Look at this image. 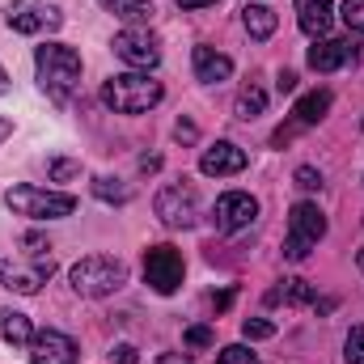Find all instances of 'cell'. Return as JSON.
I'll return each mask as SVG.
<instances>
[{
	"label": "cell",
	"instance_id": "cell-25",
	"mask_svg": "<svg viewBox=\"0 0 364 364\" xmlns=\"http://www.w3.org/2000/svg\"><path fill=\"white\" fill-rule=\"evenodd\" d=\"M81 174V161H73V157H55L51 166H47V178L51 182H68Z\"/></svg>",
	"mask_w": 364,
	"mask_h": 364
},
{
	"label": "cell",
	"instance_id": "cell-35",
	"mask_svg": "<svg viewBox=\"0 0 364 364\" xmlns=\"http://www.w3.org/2000/svg\"><path fill=\"white\" fill-rule=\"evenodd\" d=\"M212 305H216V309H229V305H233V288H225L220 296H212Z\"/></svg>",
	"mask_w": 364,
	"mask_h": 364
},
{
	"label": "cell",
	"instance_id": "cell-9",
	"mask_svg": "<svg viewBox=\"0 0 364 364\" xmlns=\"http://www.w3.org/2000/svg\"><path fill=\"white\" fill-rule=\"evenodd\" d=\"M55 272L51 255H34V263H17V259H0V284L9 292H21V296H34Z\"/></svg>",
	"mask_w": 364,
	"mask_h": 364
},
{
	"label": "cell",
	"instance_id": "cell-31",
	"mask_svg": "<svg viewBox=\"0 0 364 364\" xmlns=\"http://www.w3.org/2000/svg\"><path fill=\"white\" fill-rule=\"evenodd\" d=\"M110 364H140V352H136L132 343H119V348L110 352Z\"/></svg>",
	"mask_w": 364,
	"mask_h": 364
},
{
	"label": "cell",
	"instance_id": "cell-20",
	"mask_svg": "<svg viewBox=\"0 0 364 364\" xmlns=\"http://www.w3.org/2000/svg\"><path fill=\"white\" fill-rule=\"evenodd\" d=\"M102 9L106 13H114L119 21H127V26H149L153 21V0H102Z\"/></svg>",
	"mask_w": 364,
	"mask_h": 364
},
{
	"label": "cell",
	"instance_id": "cell-15",
	"mask_svg": "<svg viewBox=\"0 0 364 364\" xmlns=\"http://www.w3.org/2000/svg\"><path fill=\"white\" fill-rule=\"evenodd\" d=\"M191 68H195V81H203V85H220L233 77V60L220 55L216 47H203V43L191 51Z\"/></svg>",
	"mask_w": 364,
	"mask_h": 364
},
{
	"label": "cell",
	"instance_id": "cell-24",
	"mask_svg": "<svg viewBox=\"0 0 364 364\" xmlns=\"http://www.w3.org/2000/svg\"><path fill=\"white\" fill-rule=\"evenodd\" d=\"M272 335H275V322H267V318H246L242 322V339H250V343L272 339Z\"/></svg>",
	"mask_w": 364,
	"mask_h": 364
},
{
	"label": "cell",
	"instance_id": "cell-33",
	"mask_svg": "<svg viewBox=\"0 0 364 364\" xmlns=\"http://www.w3.org/2000/svg\"><path fill=\"white\" fill-rule=\"evenodd\" d=\"M174 136H178V140H186V144H195V140H199V127H195V123H186V119H178Z\"/></svg>",
	"mask_w": 364,
	"mask_h": 364
},
{
	"label": "cell",
	"instance_id": "cell-14",
	"mask_svg": "<svg viewBox=\"0 0 364 364\" xmlns=\"http://www.w3.org/2000/svg\"><path fill=\"white\" fill-rule=\"evenodd\" d=\"M309 68L314 73H339L343 64H352L356 60V47L352 43H343V38H318L314 47H309Z\"/></svg>",
	"mask_w": 364,
	"mask_h": 364
},
{
	"label": "cell",
	"instance_id": "cell-34",
	"mask_svg": "<svg viewBox=\"0 0 364 364\" xmlns=\"http://www.w3.org/2000/svg\"><path fill=\"white\" fill-rule=\"evenodd\" d=\"M275 90L292 93V90H296V73H288V68H284V73H279V81H275Z\"/></svg>",
	"mask_w": 364,
	"mask_h": 364
},
{
	"label": "cell",
	"instance_id": "cell-41",
	"mask_svg": "<svg viewBox=\"0 0 364 364\" xmlns=\"http://www.w3.org/2000/svg\"><path fill=\"white\" fill-rule=\"evenodd\" d=\"M356 263H360V272H364V250H360V255H356Z\"/></svg>",
	"mask_w": 364,
	"mask_h": 364
},
{
	"label": "cell",
	"instance_id": "cell-36",
	"mask_svg": "<svg viewBox=\"0 0 364 364\" xmlns=\"http://www.w3.org/2000/svg\"><path fill=\"white\" fill-rule=\"evenodd\" d=\"M140 170H161V157L153 153V157H140Z\"/></svg>",
	"mask_w": 364,
	"mask_h": 364
},
{
	"label": "cell",
	"instance_id": "cell-18",
	"mask_svg": "<svg viewBox=\"0 0 364 364\" xmlns=\"http://www.w3.org/2000/svg\"><path fill=\"white\" fill-rule=\"evenodd\" d=\"M0 339H4L9 348H30V339H34L30 318L17 314V309H0Z\"/></svg>",
	"mask_w": 364,
	"mask_h": 364
},
{
	"label": "cell",
	"instance_id": "cell-6",
	"mask_svg": "<svg viewBox=\"0 0 364 364\" xmlns=\"http://www.w3.org/2000/svg\"><path fill=\"white\" fill-rule=\"evenodd\" d=\"M153 208H157L161 225H170V229H195V220H199V195H195L191 182H170V186H161Z\"/></svg>",
	"mask_w": 364,
	"mask_h": 364
},
{
	"label": "cell",
	"instance_id": "cell-7",
	"mask_svg": "<svg viewBox=\"0 0 364 364\" xmlns=\"http://www.w3.org/2000/svg\"><path fill=\"white\" fill-rule=\"evenodd\" d=\"M4 26L17 34H43V30H60L64 13L47 0H9L4 9Z\"/></svg>",
	"mask_w": 364,
	"mask_h": 364
},
{
	"label": "cell",
	"instance_id": "cell-38",
	"mask_svg": "<svg viewBox=\"0 0 364 364\" xmlns=\"http://www.w3.org/2000/svg\"><path fill=\"white\" fill-rule=\"evenodd\" d=\"M9 136H13V123H9V119H0V144H4Z\"/></svg>",
	"mask_w": 364,
	"mask_h": 364
},
{
	"label": "cell",
	"instance_id": "cell-11",
	"mask_svg": "<svg viewBox=\"0 0 364 364\" xmlns=\"http://www.w3.org/2000/svg\"><path fill=\"white\" fill-rule=\"evenodd\" d=\"M114 55H119L123 64H132L136 73H149V68H157L161 47H157V38H153L149 30L127 26V30H119V34H114Z\"/></svg>",
	"mask_w": 364,
	"mask_h": 364
},
{
	"label": "cell",
	"instance_id": "cell-1",
	"mask_svg": "<svg viewBox=\"0 0 364 364\" xmlns=\"http://www.w3.org/2000/svg\"><path fill=\"white\" fill-rule=\"evenodd\" d=\"M34 73H38L43 93L64 106L73 93L81 90V51H73L64 43H43L34 51Z\"/></svg>",
	"mask_w": 364,
	"mask_h": 364
},
{
	"label": "cell",
	"instance_id": "cell-8",
	"mask_svg": "<svg viewBox=\"0 0 364 364\" xmlns=\"http://www.w3.org/2000/svg\"><path fill=\"white\" fill-rule=\"evenodd\" d=\"M182 255L174 246H149L144 250V284L153 288V292H161V296H170V292H178L182 284Z\"/></svg>",
	"mask_w": 364,
	"mask_h": 364
},
{
	"label": "cell",
	"instance_id": "cell-4",
	"mask_svg": "<svg viewBox=\"0 0 364 364\" xmlns=\"http://www.w3.org/2000/svg\"><path fill=\"white\" fill-rule=\"evenodd\" d=\"M4 203L17 212V216H30V220H64L77 212V195L68 191H47V186H9L4 191Z\"/></svg>",
	"mask_w": 364,
	"mask_h": 364
},
{
	"label": "cell",
	"instance_id": "cell-10",
	"mask_svg": "<svg viewBox=\"0 0 364 364\" xmlns=\"http://www.w3.org/2000/svg\"><path fill=\"white\" fill-rule=\"evenodd\" d=\"M255 216H259V199L250 191H225L212 208V225L220 233H242L255 225Z\"/></svg>",
	"mask_w": 364,
	"mask_h": 364
},
{
	"label": "cell",
	"instance_id": "cell-17",
	"mask_svg": "<svg viewBox=\"0 0 364 364\" xmlns=\"http://www.w3.org/2000/svg\"><path fill=\"white\" fill-rule=\"evenodd\" d=\"M326 110H331V90H309V93L296 97V106H292V123H296V127H314V123L326 119Z\"/></svg>",
	"mask_w": 364,
	"mask_h": 364
},
{
	"label": "cell",
	"instance_id": "cell-5",
	"mask_svg": "<svg viewBox=\"0 0 364 364\" xmlns=\"http://www.w3.org/2000/svg\"><path fill=\"white\" fill-rule=\"evenodd\" d=\"M322 237H326V216H322V208H318V203H309V199L292 203V212H288V242H284V259L305 263V259H309V250H314Z\"/></svg>",
	"mask_w": 364,
	"mask_h": 364
},
{
	"label": "cell",
	"instance_id": "cell-23",
	"mask_svg": "<svg viewBox=\"0 0 364 364\" xmlns=\"http://www.w3.org/2000/svg\"><path fill=\"white\" fill-rule=\"evenodd\" d=\"M93 195L106 199V203H127L132 199V186H123L119 178H93Z\"/></svg>",
	"mask_w": 364,
	"mask_h": 364
},
{
	"label": "cell",
	"instance_id": "cell-16",
	"mask_svg": "<svg viewBox=\"0 0 364 364\" xmlns=\"http://www.w3.org/2000/svg\"><path fill=\"white\" fill-rule=\"evenodd\" d=\"M296 26H301L309 38H326V30L335 26L331 0H296Z\"/></svg>",
	"mask_w": 364,
	"mask_h": 364
},
{
	"label": "cell",
	"instance_id": "cell-19",
	"mask_svg": "<svg viewBox=\"0 0 364 364\" xmlns=\"http://www.w3.org/2000/svg\"><path fill=\"white\" fill-rule=\"evenodd\" d=\"M242 26H246V34L250 38H272L275 26H279V17H275V9H267V4H246L242 9Z\"/></svg>",
	"mask_w": 364,
	"mask_h": 364
},
{
	"label": "cell",
	"instance_id": "cell-2",
	"mask_svg": "<svg viewBox=\"0 0 364 364\" xmlns=\"http://www.w3.org/2000/svg\"><path fill=\"white\" fill-rule=\"evenodd\" d=\"M166 97V85L153 81L149 73H119L102 85V102L114 114H144Z\"/></svg>",
	"mask_w": 364,
	"mask_h": 364
},
{
	"label": "cell",
	"instance_id": "cell-26",
	"mask_svg": "<svg viewBox=\"0 0 364 364\" xmlns=\"http://www.w3.org/2000/svg\"><path fill=\"white\" fill-rule=\"evenodd\" d=\"M343 26L352 30V34H364V0H343Z\"/></svg>",
	"mask_w": 364,
	"mask_h": 364
},
{
	"label": "cell",
	"instance_id": "cell-13",
	"mask_svg": "<svg viewBox=\"0 0 364 364\" xmlns=\"http://www.w3.org/2000/svg\"><path fill=\"white\" fill-rule=\"evenodd\" d=\"M199 170H203L208 178H229V174H242V170H246V149H237L233 140H216L212 149H203Z\"/></svg>",
	"mask_w": 364,
	"mask_h": 364
},
{
	"label": "cell",
	"instance_id": "cell-22",
	"mask_svg": "<svg viewBox=\"0 0 364 364\" xmlns=\"http://www.w3.org/2000/svg\"><path fill=\"white\" fill-rule=\"evenodd\" d=\"M237 119H259L263 110H267V93L259 90V85H246V90L237 93Z\"/></svg>",
	"mask_w": 364,
	"mask_h": 364
},
{
	"label": "cell",
	"instance_id": "cell-42",
	"mask_svg": "<svg viewBox=\"0 0 364 364\" xmlns=\"http://www.w3.org/2000/svg\"><path fill=\"white\" fill-rule=\"evenodd\" d=\"M246 4H250V0H246Z\"/></svg>",
	"mask_w": 364,
	"mask_h": 364
},
{
	"label": "cell",
	"instance_id": "cell-39",
	"mask_svg": "<svg viewBox=\"0 0 364 364\" xmlns=\"http://www.w3.org/2000/svg\"><path fill=\"white\" fill-rule=\"evenodd\" d=\"M161 364H191V356H182V352H174V356H166Z\"/></svg>",
	"mask_w": 364,
	"mask_h": 364
},
{
	"label": "cell",
	"instance_id": "cell-29",
	"mask_svg": "<svg viewBox=\"0 0 364 364\" xmlns=\"http://www.w3.org/2000/svg\"><path fill=\"white\" fill-rule=\"evenodd\" d=\"M292 182H296L301 191H322V174H318L314 166H301V170L292 174Z\"/></svg>",
	"mask_w": 364,
	"mask_h": 364
},
{
	"label": "cell",
	"instance_id": "cell-28",
	"mask_svg": "<svg viewBox=\"0 0 364 364\" xmlns=\"http://www.w3.org/2000/svg\"><path fill=\"white\" fill-rule=\"evenodd\" d=\"M216 364H259V356L246 343H233V348H220V360Z\"/></svg>",
	"mask_w": 364,
	"mask_h": 364
},
{
	"label": "cell",
	"instance_id": "cell-37",
	"mask_svg": "<svg viewBox=\"0 0 364 364\" xmlns=\"http://www.w3.org/2000/svg\"><path fill=\"white\" fill-rule=\"evenodd\" d=\"M182 9H208V4H216V0H178Z\"/></svg>",
	"mask_w": 364,
	"mask_h": 364
},
{
	"label": "cell",
	"instance_id": "cell-30",
	"mask_svg": "<svg viewBox=\"0 0 364 364\" xmlns=\"http://www.w3.org/2000/svg\"><path fill=\"white\" fill-rule=\"evenodd\" d=\"M182 339H186V348H208V343H212V331H208V326H191Z\"/></svg>",
	"mask_w": 364,
	"mask_h": 364
},
{
	"label": "cell",
	"instance_id": "cell-21",
	"mask_svg": "<svg viewBox=\"0 0 364 364\" xmlns=\"http://www.w3.org/2000/svg\"><path fill=\"white\" fill-rule=\"evenodd\" d=\"M267 301H284V305H305V301H314L318 305V292H314V284L309 279H284V288H275Z\"/></svg>",
	"mask_w": 364,
	"mask_h": 364
},
{
	"label": "cell",
	"instance_id": "cell-40",
	"mask_svg": "<svg viewBox=\"0 0 364 364\" xmlns=\"http://www.w3.org/2000/svg\"><path fill=\"white\" fill-rule=\"evenodd\" d=\"M9 90V73H4V64H0V93Z\"/></svg>",
	"mask_w": 364,
	"mask_h": 364
},
{
	"label": "cell",
	"instance_id": "cell-27",
	"mask_svg": "<svg viewBox=\"0 0 364 364\" xmlns=\"http://www.w3.org/2000/svg\"><path fill=\"white\" fill-rule=\"evenodd\" d=\"M343 356H348V364H364V326H352V331H348Z\"/></svg>",
	"mask_w": 364,
	"mask_h": 364
},
{
	"label": "cell",
	"instance_id": "cell-32",
	"mask_svg": "<svg viewBox=\"0 0 364 364\" xmlns=\"http://www.w3.org/2000/svg\"><path fill=\"white\" fill-rule=\"evenodd\" d=\"M21 246H26V255H30V259L51 250V246H47V237H38V233H26V237H21Z\"/></svg>",
	"mask_w": 364,
	"mask_h": 364
},
{
	"label": "cell",
	"instance_id": "cell-12",
	"mask_svg": "<svg viewBox=\"0 0 364 364\" xmlns=\"http://www.w3.org/2000/svg\"><path fill=\"white\" fill-rule=\"evenodd\" d=\"M81 360V348L77 339H68L64 331H34L30 339V364H77Z\"/></svg>",
	"mask_w": 364,
	"mask_h": 364
},
{
	"label": "cell",
	"instance_id": "cell-3",
	"mask_svg": "<svg viewBox=\"0 0 364 364\" xmlns=\"http://www.w3.org/2000/svg\"><path fill=\"white\" fill-rule=\"evenodd\" d=\"M68 284H73L77 296H90V301L110 296L127 284V263L114 259V255H85L68 267Z\"/></svg>",
	"mask_w": 364,
	"mask_h": 364
}]
</instances>
